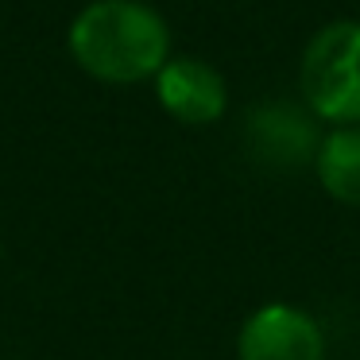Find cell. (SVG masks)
Listing matches in <instances>:
<instances>
[{"instance_id":"cell-1","label":"cell","mask_w":360,"mask_h":360,"mask_svg":"<svg viewBox=\"0 0 360 360\" xmlns=\"http://www.w3.org/2000/svg\"><path fill=\"white\" fill-rule=\"evenodd\" d=\"M70 58L105 86L151 82L174 55L171 24L143 0H89L66 32Z\"/></svg>"},{"instance_id":"cell-2","label":"cell","mask_w":360,"mask_h":360,"mask_svg":"<svg viewBox=\"0 0 360 360\" xmlns=\"http://www.w3.org/2000/svg\"><path fill=\"white\" fill-rule=\"evenodd\" d=\"M298 97L329 128L360 124V20H329L306 39Z\"/></svg>"},{"instance_id":"cell-3","label":"cell","mask_w":360,"mask_h":360,"mask_svg":"<svg viewBox=\"0 0 360 360\" xmlns=\"http://www.w3.org/2000/svg\"><path fill=\"white\" fill-rule=\"evenodd\" d=\"M321 120L310 109L290 97H271L248 109L244 117V148L252 163L267 171H298L314 167V155L321 148Z\"/></svg>"},{"instance_id":"cell-4","label":"cell","mask_w":360,"mask_h":360,"mask_svg":"<svg viewBox=\"0 0 360 360\" xmlns=\"http://www.w3.org/2000/svg\"><path fill=\"white\" fill-rule=\"evenodd\" d=\"M326 329L295 302H264L236 333V360H326Z\"/></svg>"},{"instance_id":"cell-5","label":"cell","mask_w":360,"mask_h":360,"mask_svg":"<svg viewBox=\"0 0 360 360\" xmlns=\"http://www.w3.org/2000/svg\"><path fill=\"white\" fill-rule=\"evenodd\" d=\"M155 101L171 120L186 128L217 124L229 112V82L213 63L198 55H171L155 74Z\"/></svg>"},{"instance_id":"cell-6","label":"cell","mask_w":360,"mask_h":360,"mask_svg":"<svg viewBox=\"0 0 360 360\" xmlns=\"http://www.w3.org/2000/svg\"><path fill=\"white\" fill-rule=\"evenodd\" d=\"M321 190L341 205H360V124L329 128L314 155Z\"/></svg>"},{"instance_id":"cell-7","label":"cell","mask_w":360,"mask_h":360,"mask_svg":"<svg viewBox=\"0 0 360 360\" xmlns=\"http://www.w3.org/2000/svg\"><path fill=\"white\" fill-rule=\"evenodd\" d=\"M0 256H4V244H0Z\"/></svg>"}]
</instances>
